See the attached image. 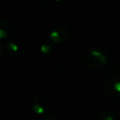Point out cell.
<instances>
[{
    "label": "cell",
    "instance_id": "ba28073f",
    "mask_svg": "<svg viewBox=\"0 0 120 120\" xmlns=\"http://www.w3.org/2000/svg\"><path fill=\"white\" fill-rule=\"evenodd\" d=\"M51 50H52V45L48 44V43L43 44V46L41 47V52H43V54L49 53V52H51Z\"/></svg>",
    "mask_w": 120,
    "mask_h": 120
},
{
    "label": "cell",
    "instance_id": "7a4b0ae2",
    "mask_svg": "<svg viewBox=\"0 0 120 120\" xmlns=\"http://www.w3.org/2000/svg\"><path fill=\"white\" fill-rule=\"evenodd\" d=\"M103 92L112 99L120 97V79L115 76L108 78L103 84Z\"/></svg>",
    "mask_w": 120,
    "mask_h": 120
},
{
    "label": "cell",
    "instance_id": "52a82bcc",
    "mask_svg": "<svg viewBox=\"0 0 120 120\" xmlns=\"http://www.w3.org/2000/svg\"><path fill=\"white\" fill-rule=\"evenodd\" d=\"M100 120H114V114L109 109H105L100 114Z\"/></svg>",
    "mask_w": 120,
    "mask_h": 120
},
{
    "label": "cell",
    "instance_id": "30bf717a",
    "mask_svg": "<svg viewBox=\"0 0 120 120\" xmlns=\"http://www.w3.org/2000/svg\"><path fill=\"white\" fill-rule=\"evenodd\" d=\"M3 46L2 45V43H0V56H1V55L3 54Z\"/></svg>",
    "mask_w": 120,
    "mask_h": 120
},
{
    "label": "cell",
    "instance_id": "8fae6325",
    "mask_svg": "<svg viewBox=\"0 0 120 120\" xmlns=\"http://www.w3.org/2000/svg\"><path fill=\"white\" fill-rule=\"evenodd\" d=\"M56 1H58L59 2V1H61V0H56Z\"/></svg>",
    "mask_w": 120,
    "mask_h": 120
},
{
    "label": "cell",
    "instance_id": "6da1fadb",
    "mask_svg": "<svg viewBox=\"0 0 120 120\" xmlns=\"http://www.w3.org/2000/svg\"><path fill=\"white\" fill-rule=\"evenodd\" d=\"M85 62L88 68L96 70L106 63L105 53L100 48H91L86 54Z\"/></svg>",
    "mask_w": 120,
    "mask_h": 120
},
{
    "label": "cell",
    "instance_id": "5b68a950",
    "mask_svg": "<svg viewBox=\"0 0 120 120\" xmlns=\"http://www.w3.org/2000/svg\"><path fill=\"white\" fill-rule=\"evenodd\" d=\"M11 33L10 25L4 20L0 19V39H6Z\"/></svg>",
    "mask_w": 120,
    "mask_h": 120
},
{
    "label": "cell",
    "instance_id": "7c38bea8",
    "mask_svg": "<svg viewBox=\"0 0 120 120\" xmlns=\"http://www.w3.org/2000/svg\"><path fill=\"white\" fill-rule=\"evenodd\" d=\"M119 73H120V69H119Z\"/></svg>",
    "mask_w": 120,
    "mask_h": 120
},
{
    "label": "cell",
    "instance_id": "277c9868",
    "mask_svg": "<svg viewBox=\"0 0 120 120\" xmlns=\"http://www.w3.org/2000/svg\"><path fill=\"white\" fill-rule=\"evenodd\" d=\"M67 37H68V30L64 26L56 27L50 34L51 39L57 43L65 42Z\"/></svg>",
    "mask_w": 120,
    "mask_h": 120
},
{
    "label": "cell",
    "instance_id": "3957f363",
    "mask_svg": "<svg viewBox=\"0 0 120 120\" xmlns=\"http://www.w3.org/2000/svg\"><path fill=\"white\" fill-rule=\"evenodd\" d=\"M31 106L33 111L36 114L41 115L46 113L49 107V100L45 94L43 93H37L32 98Z\"/></svg>",
    "mask_w": 120,
    "mask_h": 120
},
{
    "label": "cell",
    "instance_id": "9c48e42d",
    "mask_svg": "<svg viewBox=\"0 0 120 120\" xmlns=\"http://www.w3.org/2000/svg\"><path fill=\"white\" fill-rule=\"evenodd\" d=\"M45 120H56V117L53 115H52V114H50V115L47 116L46 119H45Z\"/></svg>",
    "mask_w": 120,
    "mask_h": 120
},
{
    "label": "cell",
    "instance_id": "8992f818",
    "mask_svg": "<svg viewBox=\"0 0 120 120\" xmlns=\"http://www.w3.org/2000/svg\"><path fill=\"white\" fill-rule=\"evenodd\" d=\"M5 50L9 55H16L18 52L19 48H18V45L15 42L8 41L5 43Z\"/></svg>",
    "mask_w": 120,
    "mask_h": 120
}]
</instances>
